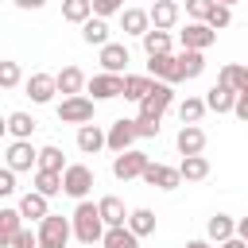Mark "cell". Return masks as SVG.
Masks as SVG:
<instances>
[{"label":"cell","instance_id":"cell-1","mask_svg":"<svg viewBox=\"0 0 248 248\" xmlns=\"http://www.w3.org/2000/svg\"><path fill=\"white\" fill-rule=\"evenodd\" d=\"M70 221H74V236H78V244H101V240H105V229H108V225H105L97 202H89V198L78 202Z\"/></svg>","mask_w":248,"mask_h":248},{"label":"cell","instance_id":"cell-2","mask_svg":"<svg viewBox=\"0 0 248 248\" xmlns=\"http://www.w3.org/2000/svg\"><path fill=\"white\" fill-rule=\"evenodd\" d=\"M35 232H39V248H66L74 236V221H66L62 213H46Z\"/></svg>","mask_w":248,"mask_h":248},{"label":"cell","instance_id":"cell-3","mask_svg":"<svg viewBox=\"0 0 248 248\" xmlns=\"http://www.w3.org/2000/svg\"><path fill=\"white\" fill-rule=\"evenodd\" d=\"M93 112H97V101L85 97V93H74V97H62L58 101V120L62 124H93Z\"/></svg>","mask_w":248,"mask_h":248},{"label":"cell","instance_id":"cell-4","mask_svg":"<svg viewBox=\"0 0 248 248\" xmlns=\"http://www.w3.org/2000/svg\"><path fill=\"white\" fill-rule=\"evenodd\" d=\"M62 182H66V194H70L74 202H85L89 190L97 186V174H93V167H85V163H70V167L62 170Z\"/></svg>","mask_w":248,"mask_h":248},{"label":"cell","instance_id":"cell-5","mask_svg":"<svg viewBox=\"0 0 248 248\" xmlns=\"http://www.w3.org/2000/svg\"><path fill=\"white\" fill-rule=\"evenodd\" d=\"M174 105V85L170 81H155L151 85V93L140 101V116H147V120H163V112Z\"/></svg>","mask_w":248,"mask_h":248},{"label":"cell","instance_id":"cell-6","mask_svg":"<svg viewBox=\"0 0 248 248\" xmlns=\"http://www.w3.org/2000/svg\"><path fill=\"white\" fill-rule=\"evenodd\" d=\"M178 43H182V50H209V46L217 43V31H213L205 19H190V23L178 31Z\"/></svg>","mask_w":248,"mask_h":248},{"label":"cell","instance_id":"cell-7","mask_svg":"<svg viewBox=\"0 0 248 248\" xmlns=\"http://www.w3.org/2000/svg\"><path fill=\"white\" fill-rule=\"evenodd\" d=\"M147 155L143 151H120V155H112V174L120 178V182H132V178H143V170H147Z\"/></svg>","mask_w":248,"mask_h":248},{"label":"cell","instance_id":"cell-8","mask_svg":"<svg viewBox=\"0 0 248 248\" xmlns=\"http://www.w3.org/2000/svg\"><path fill=\"white\" fill-rule=\"evenodd\" d=\"M85 93H93V101H112V97H124V74H108V70H101V74H93V78H89Z\"/></svg>","mask_w":248,"mask_h":248},{"label":"cell","instance_id":"cell-9","mask_svg":"<svg viewBox=\"0 0 248 248\" xmlns=\"http://www.w3.org/2000/svg\"><path fill=\"white\" fill-rule=\"evenodd\" d=\"M4 167H12L16 174L39 167V147H31V140H12L8 151H4Z\"/></svg>","mask_w":248,"mask_h":248},{"label":"cell","instance_id":"cell-10","mask_svg":"<svg viewBox=\"0 0 248 248\" xmlns=\"http://www.w3.org/2000/svg\"><path fill=\"white\" fill-rule=\"evenodd\" d=\"M147 74H151L155 81H170V85L186 81V78H182V66H178V54H151V58H147Z\"/></svg>","mask_w":248,"mask_h":248},{"label":"cell","instance_id":"cell-11","mask_svg":"<svg viewBox=\"0 0 248 248\" xmlns=\"http://www.w3.org/2000/svg\"><path fill=\"white\" fill-rule=\"evenodd\" d=\"M27 97L35 101V105H50L54 101V93H58V78L54 74H46V70H35L31 78H27Z\"/></svg>","mask_w":248,"mask_h":248},{"label":"cell","instance_id":"cell-12","mask_svg":"<svg viewBox=\"0 0 248 248\" xmlns=\"http://www.w3.org/2000/svg\"><path fill=\"white\" fill-rule=\"evenodd\" d=\"M136 120H128V116H120V120H112L108 124V151L112 155H120V151H132L136 147Z\"/></svg>","mask_w":248,"mask_h":248},{"label":"cell","instance_id":"cell-13","mask_svg":"<svg viewBox=\"0 0 248 248\" xmlns=\"http://www.w3.org/2000/svg\"><path fill=\"white\" fill-rule=\"evenodd\" d=\"M143 182L155 186V190H178L182 186V170L178 167H167V163H147Z\"/></svg>","mask_w":248,"mask_h":248},{"label":"cell","instance_id":"cell-14","mask_svg":"<svg viewBox=\"0 0 248 248\" xmlns=\"http://www.w3.org/2000/svg\"><path fill=\"white\" fill-rule=\"evenodd\" d=\"M128 62H132V50L124 43H105L101 46V70L108 74H128Z\"/></svg>","mask_w":248,"mask_h":248},{"label":"cell","instance_id":"cell-15","mask_svg":"<svg viewBox=\"0 0 248 248\" xmlns=\"http://www.w3.org/2000/svg\"><path fill=\"white\" fill-rule=\"evenodd\" d=\"M101 147H108V132L101 124H81L78 128V151L81 155H97Z\"/></svg>","mask_w":248,"mask_h":248},{"label":"cell","instance_id":"cell-16","mask_svg":"<svg viewBox=\"0 0 248 248\" xmlns=\"http://www.w3.org/2000/svg\"><path fill=\"white\" fill-rule=\"evenodd\" d=\"M174 147H178V155H202L205 151V132L198 124H182L178 136H174Z\"/></svg>","mask_w":248,"mask_h":248},{"label":"cell","instance_id":"cell-17","mask_svg":"<svg viewBox=\"0 0 248 248\" xmlns=\"http://www.w3.org/2000/svg\"><path fill=\"white\" fill-rule=\"evenodd\" d=\"M19 229H23V213H19V205H4V209H0V244L12 248L16 236H19Z\"/></svg>","mask_w":248,"mask_h":248},{"label":"cell","instance_id":"cell-18","mask_svg":"<svg viewBox=\"0 0 248 248\" xmlns=\"http://www.w3.org/2000/svg\"><path fill=\"white\" fill-rule=\"evenodd\" d=\"M147 12H151V27H159V31H170L178 23V16H182V8L174 0H155Z\"/></svg>","mask_w":248,"mask_h":248},{"label":"cell","instance_id":"cell-19","mask_svg":"<svg viewBox=\"0 0 248 248\" xmlns=\"http://www.w3.org/2000/svg\"><path fill=\"white\" fill-rule=\"evenodd\" d=\"M19 213H23V221H43V217L50 213V198L39 194V190H27V194L19 198Z\"/></svg>","mask_w":248,"mask_h":248},{"label":"cell","instance_id":"cell-20","mask_svg":"<svg viewBox=\"0 0 248 248\" xmlns=\"http://www.w3.org/2000/svg\"><path fill=\"white\" fill-rule=\"evenodd\" d=\"M120 27H124V35H147L151 31V12H143V8H124L120 12Z\"/></svg>","mask_w":248,"mask_h":248},{"label":"cell","instance_id":"cell-21","mask_svg":"<svg viewBox=\"0 0 248 248\" xmlns=\"http://www.w3.org/2000/svg\"><path fill=\"white\" fill-rule=\"evenodd\" d=\"M54 78H58V93H62V97L85 93V85H89V78H85V74H81L78 66H62V70H58Z\"/></svg>","mask_w":248,"mask_h":248},{"label":"cell","instance_id":"cell-22","mask_svg":"<svg viewBox=\"0 0 248 248\" xmlns=\"http://www.w3.org/2000/svg\"><path fill=\"white\" fill-rule=\"evenodd\" d=\"M205 236H209L213 244H225L229 236H236V217H229V213H213V217L205 221Z\"/></svg>","mask_w":248,"mask_h":248},{"label":"cell","instance_id":"cell-23","mask_svg":"<svg viewBox=\"0 0 248 248\" xmlns=\"http://www.w3.org/2000/svg\"><path fill=\"white\" fill-rule=\"evenodd\" d=\"M81 43H89V46L112 43V39H108V19H105V16H89V19L81 23Z\"/></svg>","mask_w":248,"mask_h":248},{"label":"cell","instance_id":"cell-24","mask_svg":"<svg viewBox=\"0 0 248 248\" xmlns=\"http://www.w3.org/2000/svg\"><path fill=\"white\" fill-rule=\"evenodd\" d=\"M205 105H209V112H217V116H221V112H232V108H236V89H229V85L217 81V85L205 93Z\"/></svg>","mask_w":248,"mask_h":248},{"label":"cell","instance_id":"cell-25","mask_svg":"<svg viewBox=\"0 0 248 248\" xmlns=\"http://www.w3.org/2000/svg\"><path fill=\"white\" fill-rule=\"evenodd\" d=\"M4 128H8V136H12V140H31V136H35V128H39V120H35L31 112H8Z\"/></svg>","mask_w":248,"mask_h":248},{"label":"cell","instance_id":"cell-26","mask_svg":"<svg viewBox=\"0 0 248 248\" xmlns=\"http://www.w3.org/2000/svg\"><path fill=\"white\" fill-rule=\"evenodd\" d=\"M151 85H155V78L151 74H124V101H143L147 93H151Z\"/></svg>","mask_w":248,"mask_h":248},{"label":"cell","instance_id":"cell-27","mask_svg":"<svg viewBox=\"0 0 248 248\" xmlns=\"http://www.w3.org/2000/svg\"><path fill=\"white\" fill-rule=\"evenodd\" d=\"M97 205H101V217H105L108 229H112V225H128V213H132V209H124V202H120L116 194H105Z\"/></svg>","mask_w":248,"mask_h":248},{"label":"cell","instance_id":"cell-28","mask_svg":"<svg viewBox=\"0 0 248 248\" xmlns=\"http://www.w3.org/2000/svg\"><path fill=\"white\" fill-rule=\"evenodd\" d=\"M35 190H39V194H46V198H54V194H66L62 170H43V167H35Z\"/></svg>","mask_w":248,"mask_h":248},{"label":"cell","instance_id":"cell-29","mask_svg":"<svg viewBox=\"0 0 248 248\" xmlns=\"http://www.w3.org/2000/svg\"><path fill=\"white\" fill-rule=\"evenodd\" d=\"M178 170H182L186 182H202V178H209V159L205 155H182Z\"/></svg>","mask_w":248,"mask_h":248},{"label":"cell","instance_id":"cell-30","mask_svg":"<svg viewBox=\"0 0 248 248\" xmlns=\"http://www.w3.org/2000/svg\"><path fill=\"white\" fill-rule=\"evenodd\" d=\"M101 244L105 248H140V236L128 225H112V229H105V240Z\"/></svg>","mask_w":248,"mask_h":248},{"label":"cell","instance_id":"cell-31","mask_svg":"<svg viewBox=\"0 0 248 248\" xmlns=\"http://www.w3.org/2000/svg\"><path fill=\"white\" fill-rule=\"evenodd\" d=\"M178 66H182V78H186V81L202 78V74H205V50H182V54H178Z\"/></svg>","mask_w":248,"mask_h":248},{"label":"cell","instance_id":"cell-32","mask_svg":"<svg viewBox=\"0 0 248 248\" xmlns=\"http://www.w3.org/2000/svg\"><path fill=\"white\" fill-rule=\"evenodd\" d=\"M217 81L240 93V89L248 85V66H240V62H225V66H221V74H217Z\"/></svg>","mask_w":248,"mask_h":248},{"label":"cell","instance_id":"cell-33","mask_svg":"<svg viewBox=\"0 0 248 248\" xmlns=\"http://www.w3.org/2000/svg\"><path fill=\"white\" fill-rule=\"evenodd\" d=\"M89 16H93V0H62V19L66 23H78L81 27Z\"/></svg>","mask_w":248,"mask_h":248},{"label":"cell","instance_id":"cell-34","mask_svg":"<svg viewBox=\"0 0 248 248\" xmlns=\"http://www.w3.org/2000/svg\"><path fill=\"white\" fill-rule=\"evenodd\" d=\"M205 112H209L205 97H186V101L178 105V120H182V124H198V120H202Z\"/></svg>","mask_w":248,"mask_h":248},{"label":"cell","instance_id":"cell-35","mask_svg":"<svg viewBox=\"0 0 248 248\" xmlns=\"http://www.w3.org/2000/svg\"><path fill=\"white\" fill-rule=\"evenodd\" d=\"M143 50H147V58H151V54H170V31L151 27V31L143 35Z\"/></svg>","mask_w":248,"mask_h":248},{"label":"cell","instance_id":"cell-36","mask_svg":"<svg viewBox=\"0 0 248 248\" xmlns=\"http://www.w3.org/2000/svg\"><path fill=\"white\" fill-rule=\"evenodd\" d=\"M128 229H132L136 236H151V232H155V213H151V209H132V213H128Z\"/></svg>","mask_w":248,"mask_h":248},{"label":"cell","instance_id":"cell-37","mask_svg":"<svg viewBox=\"0 0 248 248\" xmlns=\"http://www.w3.org/2000/svg\"><path fill=\"white\" fill-rule=\"evenodd\" d=\"M39 167H43V170H66L70 163L62 159V147L46 143V147H39Z\"/></svg>","mask_w":248,"mask_h":248},{"label":"cell","instance_id":"cell-38","mask_svg":"<svg viewBox=\"0 0 248 248\" xmlns=\"http://www.w3.org/2000/svg\"><path fill=\"white\" fill-rule=\"evenodd\" d=\"M205 23H209L213 31H225V27L232 23V8H229V4H213L209 16H205Z\"/></svg>","mask_w":248,"mask_h":248},{"label":"cell","instance_id":"cell-39","mask_svg":"<svg viewBox=\"0 0 248 248\" xmlns=\"http://www.w3.org/2000/svg\"><path fill=\"white\" fill-rule=\"evenodd\" d=\"M0 85H4V89H16V85H19V62H12V58L0 62Z\"/></svg>","mask_w":248,"mask_h":248},{"label":"cell","instance_id":"cell-40","mask_svg":"<svg viewBox=\"0 0 248 248\" xmlns=\"http://www.w3.org/2000/svg\"><path fill=\"white\" fill-rule=\"evenodd\" d=\"M124 12V0H93V16H120Z\"/></svg>","mask_w":248,"mask_h":248},{"label":"cell","instance_id":"cell-41","mask_svg":"<svg viewBox=\"0 0 248 248\" xmlns=\"http://www.w3.org/2000/svg\"><path fill=\"white\" fill-rule=\"evenodd\" d=\"M136 136H140V140H155V136H159V120L136 116Z\"/></svg>","mask_w":248,"mask_h":248},{"label":"cell","instance_id":"cell-42","mask_svg":"<svg viewBox=\"0 0 248 248\" xmlns=\"http://www.w3.org/2000/svg\"><path fill=\"white\" fill-rule=\"evenodd\" d=\"M213 4H217V0H186V16H190V19H205Z\"/></svg>","mask_w":248,"mask_h":248},{"label":"cell","instance_id":"cell-43","mask_svg":"<svg viewBox=\"0 0 248 248\" xmlns=\"http://www.w3.org/2000/svg\"><path fill=\"white\" fill-rule=\"evenodd\" d=\"M0 194H4V198H12V194H16V170H12V167H4V170H0Z\"/></svg>","mask_w":248,"mask_h":248},{"label":"cell","instance_id":"cell-44","mask_svg":"<svg viewBox=\"0 0 248 248\" xmlns=\"http://www.w3.org/2000/svg\"><path fill=\"white\" fill-rule=\"evenodd\" d=\"M12 248H39V232H31V229H27V225H23V229H19V236H16V244H12Z\"/></svg>","mask_w":248,"mask_h":248},{"label":"cell","instance_id":"cell-45","mask_svg":"<svg viewBox=\"0 0 248 248\" xmlns=\"http://www.w3.org/2000/svg\"><path fill=\"white\" fill-rule=\"evenodd\" d=\"M232 116H236V120H244V124H248V85H244V89H240V93H236V108H232Z\"/></svg>","mask_w":248,"mask_h":248},{"label":"cell","instance_id":"cell-46","mask_svg":"<svg viewBox=\"0 0 248 248\" xmlns=\"http://www.w3.org/2000/svg\"><path fill=\"white\" fill-rule=\"evenodd\" d=\"M12 4H16V8H23V12H39L46 0H12Z\"/></svg>","mask_w":248,"mask_h":248},{"label":"cell","instance_id":"cell-47","mask_svg":"<svg viewBox=\"0 0 248 248\" xmlns=\"http://www.w3.org/2000/svg\"><path fill=\"white\" fill-rule=\"evenodd\" d=\"M217 248H248V240H244V236H229V240L217 244Z\"/></svg>","mask_w":248,"mask_h":248},{"label":"cell","instance_id":"cell-48","mask_svg":"<svg viewBox=\"0 0 248 248\" xmlns=\"http://www.w3.org/2000/svg\"><path fill=\"white\" fill-rule=\"evenodd\" d=\"M182 248H217V244H213V240H209V236H205V240H186V244H182Z\"/></svg>","mask_w":248,"mask_h":248},{"label":"cell","instance_id":"cell-49","mask_svg":"<svg viewBox=\"0 0 248 248\" xmlns=\"http://www.w3.org/2000/svg\"><path fill=\"white\" fill-rule=\"evenodd\" d=\"M236 236H244V240H248V217H240V221H236Z\"/></svg>","mask_w":248,"mask_h":248},{"label":"cell","instance_id":"cell-50","mask_svg":"<svg viewBox=\"0 0 248 248\" xmlns=\"http://www.w3.org/2000/svg\"><path fill=\"white\" fill-rule=\"evenodd\" d=\"M217 4H229V8H232V4H240V0H217Z\"/></svg>","mask_w":248,"mask_h":248},{"label":"cell","instance_id":"cell-51","mask_svg":"<svg viewBox=\"0 0 248 248\" xmlns=\"http://www.w3.org/2000/svg\"><path fill=\"white\" fill-rule=\"evenodd\" d=\"M81 248H105V244H81Z\"/></svg>","mask_w":248,"mask_h":248}]
</instances>
